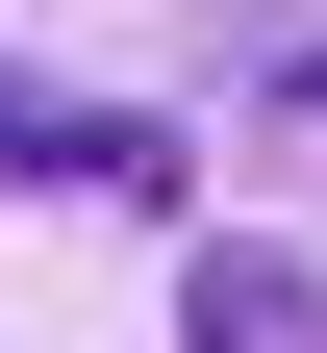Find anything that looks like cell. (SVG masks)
Listing matches in <instances>:
<instances>
[{"instance_id":"6da1fadb","label":"cell","mask_w":327,"mask_h":353,"mask_svg":"<svg viewBox=\"0 0 327 353\" xmlns=\"http://www.w3.org/2000/svg\"><path fill=\"white\" fill-rule=\"evenodd\" d=\"M176 353H327V278L277 228H226V252H176Z\"/></svg>"},{"instance_id":"7a4b0ae2","label":"cell","mask_w":327,"mask_h":353,"mask_svg":"<svg viewBox=\"0 0 327 353\" xmlns=\"http://www.w3.org/2000/svg\"><path fill=\"white\" fill-rule=\"evenodd\" d=\"M0 176H76V202H176V126H126V101H25V76H0Z\"/></svg>"},{"instance_id":"3957f363","label":"cell","mask_w":327,"mask_h":353,"mask_svg":"<svg viewBox=\"0 0 327 353\" xmlns=\"http://www.w3.org/2000/svg\"><path fill=\"white\" fill-rule=\"evenodd\" d=\"M252 176H277V202H327V51H277V76H252Z\"/></svg>"}]
</instances>
